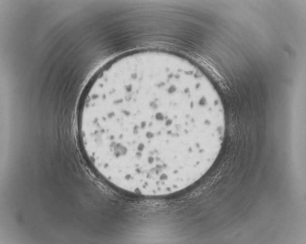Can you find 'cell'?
<instances>
[{"instance_id": "cell-1", "label": "cell", "mask_w": 306, "mask_h": 244, "mask_svg": "<svg viewBox=\"0 0 306 244\" xmlns=\"http://www.w3.org/2000/svg\"><path fill=\"white\" fill-rule=\"evenodd\" d=\"M77 126L96 172L123 191L156 196L186 188L210 169L226 119L216 91L196 67L171 54L142 51L92 77Z\"/></svg>"}]
</instances>
